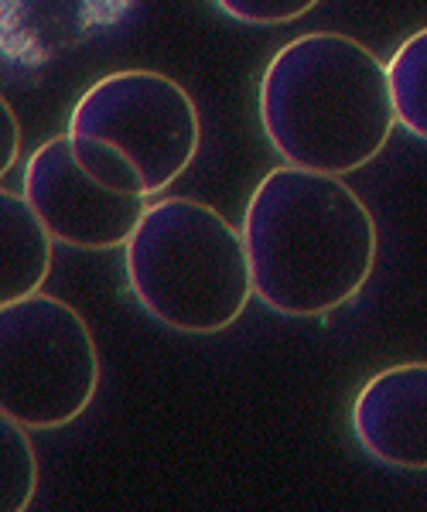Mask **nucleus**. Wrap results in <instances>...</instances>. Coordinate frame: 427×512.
<instances>
[{
  "label": "nucleus",
  "instance_id": "8",
  "mask_svg": "<svg viewBox=\"0 0 427 512\" xmlns=\"http://www.w3.org/2000/svg\"><path fill=\"white\" fill-rule=\"evenodd\" d=\"M352 431L383 465L427 472V362H400L369 379L352 403Z\"/></svg>",
  "mask_w": 427,
  "mask_h": 512
},
{
  "label": "nucleus",
  "instance_id": "7",
  "mask_svg": "<svg viewBox=\"0 0 427 512\" xmlns=\"http://www.w3.org/2000/svg\"><path fill=\"white\" fill-rule=\"evenodd\" d=\"M137 0H0V65L35 72L106 35Z\"/></svg>",
  "mask_w": 427,
  "mask_h": 512
},
{
  "label": "nucleus",
  "instance_id": "2",
  "mask_svg": "<svg viewBox=\"0 0 427 512\" xmlns=\"http://www.w3.org/2000/svg\"><path fill=\"white\" fill-rule=\"evenodd\" d=\"M260 120L294 168L339 178L359 171L397 127L387 65L339 31L287 41L260 82Z\"/></svg>",
  "mask_w": 427,
  "mask_h": 512
},
{
  "label": "nucleus",
  "instance_id": "13",
  "mask_svg": "<svg viewBox=\"0 0 427 512\" xmlns=\"http://www.w3.org/2000/svg\"><path fill=\"white\" fill-rule=\"evenodd\" d=\"M18 151H21V123H18V113L11 110L4 96H0V178L11 171V164L18 161Z\"/></svg>",
  "mask_w": 427,
  "mask_h": 512
},
{
  "label": "nucleus",
  "instance_id": "4",
  "mask_svg": "<svg viewBox=\"0 0 427 512\" xmlns=\"http://www.w3.org/2000/svg\"><path fill=\"white\" fill-rule=\"evenodd\" d=\"M69 140L76 161L100 185L147 198L188 171L199 154L202 123L182 82L151 69H123L79 96Z\"/></svg>",
  "mask_w": 427,
  "mask_h": 512
},
{
  "label": "nucleus",
  "instance_id": "1",
  "mask_svg": "<svg viewBox=\"0 0 427 512\" xmlns=\"http://www.w3.org/2000/svg\"><path fill=\"white\" fill-rule=\"evenodd\" d=\"M376 239L373 212L346 181L294 164L264 175L243 216L253 294L291 318H318L363 291Z\"/></svg>",
  "mask_w": 427,
  "mask_h": 512
},
{
  "label": "nucleus",
  "instance_id": "12",
  "mask_svg": "<svg viewBox=\"0 0 427 512\" xmlns=\"http://www.w3.org/2000/svg\"><path fill=\"white\" fill-rule=\"evenodd\" d=\"M219 11L243 24H287L315 11L318 0H216Z\"/></svg>",
  "mask_w": 427,
  "mask_h": 512
},
{
  "label": "nucleus",
  "instance_id": "11",
  "mask_svg": "<svg viewBox=\"0 0 427 512\" xmlns=\"http://www.w3.org/2000/svg\"><path fill=\"white\" fill-rule=\"evenodd\" d=\"M24 431L0 410V512H24L38 492V454Z\"/></svg>",
  "mask_w": 427,
  "mask_h": 512
},
{
  "label": "nucleus",
  "instance_id": "9",
  "mask_svg": "<svg viewBox=\"0 0 427 512\" xmlns=\"http://www.w3.org/2000/svg\"><path fill=\"white\" fill-rule=\"evenodd\" d=\"M52 270V233L28 198L0 188V308L38 294Z\"/></svg>",
  "mask_w": 427,
  "mask_h": 512
},
{
  "label": "nucleus",
  "instance_id": "10",
  "mask_svg": "<svg viewBox=\"0 0 427 512\" xmlns=\"http://www.w3.org/2000/svg\"><path fill=\"white\" fill-rule=\"evenodd\" d=\"M393 113L404 130L427 140V28L414 31L387 62Z\"/></svg>",
  "mask_w": 427,
  "mask_h": 512
},
{
  "label": "nucleus",
  "instance_id": "3",
  "mask_svg": "<svg viewBox=\"0 0 427 512\" xmlns=\"http://www.w3.org/2000/svg\"><path fill=\"white\" fill-rule=\"evenodd\" d=\"M127 284L161 325L185 335L223 332L253 297L243 233L205 202L161 198L127 239Z\"/></svg>",
  "mask_w": 427,
  "mask_h": 512
},
{
  "label": "nucleus",
  "instance_id": "6",
  "mask_svg": "<svg viewBox=\"0 0 427 512\" xmlns=\"http://www.w3.org/2000/svg\"><path fill=\"white\" fill-rule=\"evenodd\" d=\"M24 198L52 239L79 250L127 246L141 222L144 195H123L100 185L76 161L69 137H52L24 164Z\"/></svg>",
  "mask_w": 427,
  "mask_h": 512
},
{
  "label": "nucleus",
  "instance_id": "5",
  "mask_svg": "<svg viewBox=\"0 0 427 512\" xmlns=\"http://www.w3.org/2000/svg\"><path fill=\"white\" fill-rule=\"evenodd\" d=\"M100 352L69 301L28 294L0 308V410L28 431H55L89 410Z\"/></svg>",
  "mask_w": 427,
  "mask_h": 512
}]
</instances>
